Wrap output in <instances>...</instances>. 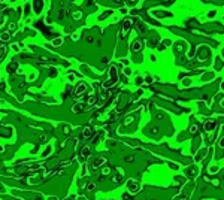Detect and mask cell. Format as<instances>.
I'll list each match as a JSON object with an SVG mask.
<instances>
[{
  "instance_id": "7c38bea8",
  "label": "cell",
  "mask_w": 224,
  "mask_h": 200,
  "mask_svg": "<svg viewBox=\"0 0 224 200\" xmlns=\"http://www.w3.org/2000/svg\"><path fill=\"white\" fill-rule=\"evenodd\" d=\"M214 15H217V11H209V12H208V18H214Z\"/></svg>"
},
{
  "instance_id": "ba28073f",
  "label": "cell",
  "mask_w": 224,
  "mask_h": 200,
  "mask_svg": "<svg viewBox=\"0 0 224 200\" xmlns=\"http://www.w3.org/2000/svg\"><path fill=\"white\" fill-rule=\"evenodd\" d=\"M191 84H193V79L191 78H184V79H182V87H184V88L190 87Z\"/></svg>"
},
{
  "instance_id": "9c48e42d",
  "label": "cell",
  "mask_w": 224,
  "mask_h": 200,
  "mask_svg": "<svg viewBox=\"0 0 224 200\" xmlns=\"http://www.w3.org/2000/svg\"><path fill=\"white\" fill-rule=\"evenodd\" d=\"M130 26H132V21H126V24H124V33H127V32H128Z\"/></svg>"
},
{
  "instance_id": "8fae6325",
  "label": "cell",
  "mask_w": 224,
  "mask_h": 200,
  "mask_svg": "<svg viewBox=\"0 0 224 200\" xmlns=\"http://www.w3.org/2000/svg\"><path fill=\"white\" fill-rule=\"evenodd\" d=\"M170 45H172V40H169V39H164L163 40V46H170ZM163 46H161V48H163Z\"/></svg>"
},
{
  "instance_id": "2e32d148",
  "label": "cell",
  "mask_w": 224,
  "mask_h": 200,
  "mask_svg": "<svg viewBox=\"0 0 224 200\" xmlns=\"http://www.w3.org/2000/svg\"><path fill=\"white\" fill-rule=\"evenodd\" d=\"M182 48H184V46H182V45H179V43L176 45V49H178V51H182Z\"/></svg>"
},
{
  "instance_id": "4fadbf2b",
  "label": "cell",
  "mask_w": 224,
  "mask_h": 200,
  "mask_svg": "<svg viewBox=\"0 0 224 200\" xmlns=\"http://www.w3.org/2000/svg\"><path fill=\"white\" fill-rule=\"evenodd\" d=\"M218 146H220L221 149H224V136L220 139V142H218Z\"/></svg>"
},
{
  "instance_id": "5bb4252c",
  "label": "cell",
  "mask_w": 224,
  "mask_h": 200,
  "mask_svg": "<svg viewBox=\"0 0 224 200\" xmlns=\"http://www.w3.org/2000/svg\"><path fill=\"white\" fill-rule=\"evenodd\" d=\"M140 46H142V45H140L139 42H136V43L133 45V49H136V51H138V49H140Z\"/></svg>"
},
{
  "instance_id": "52a82bcc",
  "label": "cell",
  "mask_w": 224,
  "mask_h": 200,
  "mask_svg": "<svg viewBox=\"0 0 224 200\" xmlns=\"http://www.w3.org/2000/svg\"><path fill=\"white\" fill-rule=\"evenodd\" d=\"M218 170H220V166H218V164H211V166H209V173L211 175L218 173Z\"/></svg>"
},
{
  "instance_id": "30bf717a",
  "label": "cell",
  "mask_w": 224,
  "mask_h": 200,
  "mask_svg": "<svg viewBox=\"0 0 224 200\" xmlns=\"http://www.w3.org/2000/svg\"><path fill=\"white\" fill-rule=\"evenodd\" d=\"M196 132H197V126H196V124H191V126H190V133L194 134Z\"/></svg>"
},
{
  "instance_id": "6da1fadb",
  "label": "cell",
  "mask_w": 224,
  "mask_h": 200,
  "mask_svg": "<svg viewBox=\"0 0 224 200\" xmlns=\"http://www.w3.org/2000/svg\"><path fill=\"white\" fill-rule=\"evenodd\" d=\"M211 55V49L208 45H199L197 46V52H196V57L199 61H206Z\"/></svg>"
},
{
  "instance_id": "8992f818",
  "label": "cell",
  "mask_w": 224,
  "mask_h": 200,
  "mask_svg": "<svg viewBox=\"0 0 224 200\" xmlns=\"http://www.w3.org/2000/svg\"><path fill=\"white\" fill-rule=\"evenodd\" d=\"M138 188H139V185L136 181H128V190L130 191H138Z\"/></svg>"
},
{
  "instance_id": "3957f363",
  "label": "cell",
  "mask_w": 224,
  "mask_h": 200,
  "mask_svg": "<svg viewBox=\"0 0 224 200\" xmlns=\"http://www.w3.org/2000/svg\"><path fill=\"white\" fill-rule=\"evenodd\" d=\"M208 151H209V149L206 148V146H203V148H200V149L196 152V154H194V157H193L194 163H196V164H200V163H202V161L205 160V157L208 155Z\"/></svg>"
},
{
  "instance_id": "9a60e30c",
  "label": "cell",
  "mask_w": 224,
  "mask_h": 200,
  "mask_svg": "<svg viewBox=\"0 0 224 200\" xmlns=\"http://www.w3.org/2000/svg\"><path fill=\"white\" fill-rule=\"evenodd\" d=\"M170 164V167L172 169H179V166H176V164H173V163H169Z\"/></svg>"
},
{
  "instance_id": "5b68a950",
  "label": "cell",
  "mask_w": 224,
  "mask_h": 200,
  "mask_svg": "<svg viewBox=\"0 0 224 200\" xmlns=\"http://www.w3.org/2000/svg\"><path fill=\"white\" fill-rule=\"evenodd\" d=\"M200 79H202V82H209L212 79H215V72H206V73L202 75Z\"/></svg>"
},
{
  "instance_id": "277c9868",
  "label": "cell",
  "mask_w": 224,
  "mask_h": 200,
  "mask_svg": "<svg viewBox=\"0 0 224 200\" xmlns=\"http://www.w3.org/2000/svg\"><path fill=\"white\" fill-rule=\"evenodd\" d=\"M203 128H205V132L211 133V132H214L215 128H217V122H215V121H208V122H205Z\"/></svg>"
},
{
  "instance_id": "e0dca14e",
  "label": "cell",
  "mask_w": 224,
  "mask_h": 200,
  "mask_svg": "<svg viewBox=\"0 0 224 200\" xmlns=\"http://www.w3.org/2000/svg\"><path fill=\"white\" fill-rule=\"evenodd\" d=\"M220 88H221V91H224V81H221V84H220Z\"/></svg>"
},
{
  "instance_id": "7a4b0ae2",
  "label": "cell",
  "mask_w": 224,
  "mask_h": 200,
  "mask_svg": "<svg viewBox=\"0 0 224 200\" xmlns=\"http://www.w3.org/2000/svg\"><path fill=\"white\" fill-rule=\"evenodd\" d=\"M184 173L188 179H194V178H197L199 173H200V167H199V164H191V166H187L184 169Z\"/></svg>"
},
{
  "instance_id": "ac0fdd59",
  "label": "cell",
  "mask_w": 224,
  "mask_h": 200,
  "mask_svg": "<svg viewBox=\"0 0 224 200\" xmlns=\"http://www.w3.org/2000/svg\"><path fill=\"white\" fill-rule=\"evenodd\" d=\"M223 72H224V67H223Z\"/></svg>"
}]
</instances>
